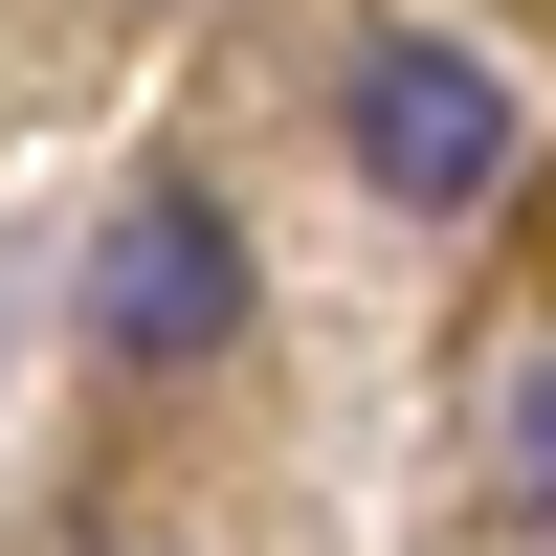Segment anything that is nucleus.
I'll list each match as a JSON object with an SVG mask.
<instances>
[{
  "mask_svg": "<svg viewBox=\"0 0 556 556\" xmlns=\"http://www.w3.org/2000/svg\"><path fill=\"white\" fill-rule=\"evenodd\" d=\"M490 490H513V513H556V356H513V379H490Z\"/></svg>",
  "mask_w": 556,
  "mask_h": 556,
  "instance_id": "obj_3",
  "label": "nucleus"
},
{
  "mask_svg": "<svg viewBox=\"0 0 556 556\" xmlns=\"http://www.w3.org/2000/svg\"><path fill=\"white\" fill-rule=\"evenodd\" d=\"M89 334L156 356V379H178V356H223V334H245V223H223L201 178H134V201L89 223Z\"/></svg>",
  "mask_w": 556,
  "mask_h": 556,
  "instance_id": "obj_2",
  "label": "nucleus"
},
{
  "mask_svg": "<svg viewBox=\"0 0 556 556\" xmlns=\"http://www.w3.org/2000/svg\"><path fill=\"white\" fill-rule=\"evenodd\" d=\"M334 134H356V178H379L401 223H468L490 178H513V67L445 45V23H379L356 89H334Z\"/></svg>",
  "mask_w": 556,
  "mask_h": 556,
  "instance_id": "obj_1",
  "label": "nucleus"
}]
</instances>
